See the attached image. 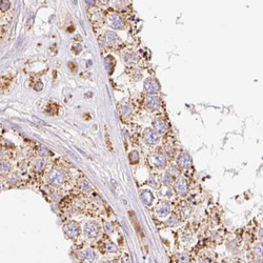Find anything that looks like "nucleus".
<instances>
[{
  "instance_id": "f257e3e1",
  "label": "nucleus",
  "mask_w": 263,
  "mask_h": 263,
  "mask_svg": "<svg viewBox=\"0 0 263 263\" xmlns=\"http://www.w3.org/2000/svg\"><path fill=\"white\" fill-rule=\"evenodd\" d=\"M79 225H78L75 221H71L70 223H68L64 226V233L65 235L71 239H75L79 235Z\"/></svg>"
},
{
  "instance_id": "f03ea898",
  "label": "nucleus",
  "mask_w": 263,
  "mask_h": 263,
  "mask_svg": "<svg viewBox=\"0 0 263 263\" xmlns=\"http://www.w3.org/2000/svg\"><path fill=\"white\" fill-rule=\"evenodd\" d=\"M98 233H99V227L96 222L94 221H89L88 223L84 225V234L85 236H88L89 238H95Z\"/></svg>"
},
{
  "instance_id": "7ed1b4c3",
  "label": "nucleus",
  "mask_w": 263,
  "mask_h": 263,
  "mask_svg": "<svg viewBox=\"0 0 263 263\" xmlns=\"http://www.w3.org/2000/svg\"><path fill=\"white\" fill-rule=\"evenodd\" d=\"M48 180L53 185H60L64 180V175L61 170L59 169H54L48 176Z\"/></svg>"
},
{
  "instance_id": "20e7f679",
  "label": "nucleus",
  "mask_w": 263,
  "mask_h": 263,
  "mask_svg": "<svg viewBox=\"0 0 263 263\" xmlns=\"http://www.w3.org/2000/svg\"><path fill=\"white\" fill-rule=\"evenodd\" d=\"M143 136H144V140L149 144H154L158 141V136L156 135V133L154 131H152L149 129L144 132Z\"/></svg>"
},
{
  "instance_id": "39448f33",
  "label": "nucleus",
  "mask_w": 263,
  "mask_h": 263,
  "mask_svg": "<svg viewBox=\"0 0 263 263\" xmlns=\"http://www.w3.org/2000/svg\"><path fill=\"white\" fill-rule=\"evenodd\" d=\"M96 254H95V251L93 250H91V248H86L82 251V258L84 261H86L88 263H92L93 261L96 260Z\"/></svg>"
},
{
  "instance_id": "423d86ee",
  "label": "nucleus",
  "mask_w": 263,
  "mask_h": 263,
  "mask_svg": "<svg viewBox=\"0 0 263 263\" xmlns=\"http://www.w3.org/2000/svg\"><path fill=\"white\" fill-rule=\"evenodd\" d=\"M151 163H153L157 167H163L165 165V158H164L163 155L156 154L151 158Z\"/></svg>"
},
{
  "instance_id": "0eeeda50",
  "label": "nucleus",
  "mask_w": 263,
  "mask_h": 263,
  "mask_svg": "<svg viewBox=\"0 0 263 263\" xmlns=\"http://www.w3.org/2000/svg\"><path fill=\"white\" fill-rule=\"evenodd\" d=\"M158 89H159L158 84L155 80L149 79L145 82V89L149 92V93H155V92L158 91Z\"/></svg>"
},
{
  "instance_id": "6e6552de",
  "label": "nucleus",
  "mask_w": 263,
  "mask_h": 263,
  "mask_svg": "<svg viewBox=\"0 0 263 263\" xmlns=\"http://www.w3.org/2000/svg\"><path fill=\"white\" fill-rule=\"evenodd\" d=\"M155 129H156V131H157L158 133H160V134H163V133L166 132L167 125H166V123L164 122L163 120H157L155 122Z\"/></svg>"
},
{
  "instance_id": "1a4fd4ad",
  "label": "nucleus",
  "mask_w": 263,
  "mask_h": 263,
  "mask_svg": "<svg viewBox=\"0 0 263 263\" xmlns=\"http://www.w3.org/2000/svg\"><path fill=\"white\" fill-rule=\"evenodd\" d=\"M175 189H176V190H177V193H179V194L185 193L186 190H187L186 182L184 181L183 179H181V180H179V181L177 182V183H176Z\"/></svg>"
},
{
  "instance_id": "9d476101",
  "label": "nucleus",
  "mask_w": 263,
  "mask_h": 263,
  "mask_svg": "<svg viewBox=\"0 0 263 263\" xmlns=\"http://www.w3.org/2000/svg\"><path fill=\"white\" fill-rule=\"evenodd\" d=\"M109 22H111V25L114 28H118L121 27V19L117 15H112L109 17Z\"/></svg>"
},
{
  "instance_id": "9b49d317",
  "label": "nucleus",
  "mask_w": 263,
  "mask_h": 263,
  "mask_svg": "<svg viewBox=\"0 0 263 263\" xmlns=\"http://www.w3.org/2000/svg\"><path fill=\"white\" fill-rule=\"evenodd\" d=\"M141 200H142L146 205H149L151 202L153 201V195L149 192L145 190V192H143L141 194Z\"/></svg>"
},
{
  "instance_id": "f8f14e48",
  "label": "nucleus",
  "mask_w": 263,
  "mask_h": 263,
  "mask_svg": "<svg viewBox=\"0 0 263 263\" xmlns=\"http://www.w3.org/2000/svg\"><path fill=\"white\" fill-rule=\"evenodd\" d=\"M10 170H11V164L8 161H1L0 162V174L1 175L8 174Z\"/></svg>"
},
{
  "instance_id": "ddd939ff",
  "label": "nucleus",
  "mask_w": 263,
  "mask_h": 263,
  "mask_svg": "<svg viewBox=\"0 0 263 263\" xmlns=\"http://www.w3.org/2000/svg\"><path fill=\"white\" fill-rule=\"evenodd\" d=\"M178 161L182 166H187L190 164V158L186 154H182L180 157H179Z\"/></svg>"
},
{
  "instance_id": "4468645a",
  "label": "nucleus",
  "mask_w": 263,
  "mask_h": 263,
  "mask_svg": "<svg viewBox=\"0 0 263 263\" xmlns=\"http://www.w3.org/2000/svg\"><path fill=\"white\" fill-rule=\"evenodd\" d=\"M169 205H167L166 203H162L157 209L158 214H159V215H161V216L166 215V214L169 213Z\"/></svg>"
},
{
  "instance_id": "2eb2a0df",
  "label": "nucleus",
  "mask_w": 263,
  "mask_h": 263,
  "mask_svg": "<svg viewBox=\"0 0 263 263\" xmlns=\"http://www.w3.org/2000/svg\"><path fill=\"white\" fill-rule=\"evenodd\" d=\"M44 166H45L44 160H37L36 163H35V165H34V167H35V169L38 170V172H40V170H42L43 169H44Z\"/></svg>"
},
{
  "instance_id": "dca6fc26",
  "label": "nucleus",
  "mask_w": 263,
  "mask_h": 263,
  "mask_svg": "<svg viewBox=\"0 0 263 263\" xmlns=\"http://www.w3.org/2000/svg\"><path fill=\"white\" fill-rule=\"evenodd\" d=\"M106 39H108V42L109 43H114L115 41H116V35H115L114 33H112V32H108L106 33Z\"/></svg>"
},
{
  "instance_id": "f3484780",
  "label": "nucleus",
  "mask_w": 263,
  "mask_h": 263,
  "mask_svg": "<svg viewBox=\"0 0 263 263\" xmlns=\"http://www.w3.org/2000/svg\"><path fill=\"white\" fill-rule=\"evenodd\" d=\"M155 101H158V99L156 97H152V98H149V100L147 101V104H149V108H152V109H156V108H158V105H159V103H155Z\"/></svg>"
},
{
  "instance_id": "a211bd4d",
  "label": "nucleus",
  "mask_w": 263,
  "mask_h": 263,
  "mask_svg": "<svg viewBox=\"0 0 263 263\" xmlns=\"http://www.w3.org/2000/svg\"><path fill=\"white\" fill-rule=\"evenodd\" d=\"M8 8H10V2L8 1H1L0 2V10L1 11L5 12V11L8 10Z\"/></svg>"
},
{
  "instance_id": "6ab92c4d",
  "label": "nucleus",
  "mask_w": 263,
  "mask_h": 263,
  "mask_svg": "<svg viewBox=\"0 0 263 263\" xmlns=\"http://www.w3.org/2000/svg\"><path fill=\"white\" fill-rule=\"evenodd\" d=\"M189 255H186V254H181V255H179V261L181 263H187L189 262Z\"/></svg>"
},
{
  "instance_id": "aec40b11",
  "label": "nucleus",
  "mask_w": 263,
  "mask_h": 263,
  "mask_svg": "<svg viewBox=\"0 0 263 263\" xmlns=\"http://www.w3.org/2000/svg\"><path fill=\"white\" fill-rule=\"evenodd\" d=\"M105 248H106V250L109 251V253H114V251L117 250V247L115 246V245L113 244V243H108V244H106Z\"/></svg>"
},
{
  "instance_id": "412c9836",
  "label": "nucleus",
  "mask_w": 263,
  "mask_h": 263,
  "mask_svg": "<svg viewBox=\"0 0 263 263\" xmlns=\"http://www.w3.org/2000/svg\"><path fill=\"white\" fill-rule=\"evenodd\" d=\"M75 51H76V53H79V52L81 51V45L77 44V48L75 47Z\"/></svg>"
},
{
  "instance_id": "4be33fe9",
  "label": "nucleus",
  "mask_w": 263,
  "mask_h": 263,
  "mask_svg": "<svg viewBox=\"0 0 263 263\" xmlns=\"http://www.w3.org/2000/svg\"><path fill=\"white\" fill-rule=\"evenodd\" d=\"M37 91H40V89H42V84H40V83H38V84L36 85V88H35Z\"/></svg>"
},
{
  "instance_id": "5701e85b",
  "label": "nucleus",
  "mask_w": 263,
  "mask_h": 263,
  "mask_svg": "<svg viewBox=\"0 0 263 263\" xmlns=\"http://www.w3.org/2000/svg\"><path fill=\"white\" fill-rule=\"evenodd\" d=\"M123 263H129V259H125V258H124V259H123Z\"/></svg>"
},
{
  "instance_id": "b1692460",
  "label": "nucleus",
  "mask_w": 263,
  "mask_h": 263,
  "mask_svg": "<svg viewBox=\"0 0 263 263\" xmlns=\"http://www.w3.org/2000/svg\"><path fill=\"white\" fill-rule=\"evenodd\" d=\"M104 263H115V262H113V261H106V262H104Z\"/></svg>"
},
{
  "instance_id": "393cba45",
  "label": "nucleus",
  "mask_w": 263,
  "mask_h": 263,
  "mask_svg": "<svg viewBox=\"0 0 263 263\" xmlns=\"http://www.w3.org/2000/svg\"><path fill=\"white\" fill-rule=\"evenodd\" d=\"M199 263H207V262H204V261H201V262H199Z\"/></svg>"
},
{
  "instance_id": "a878e982",
  "label": "nucleus",
  "mask_w": 263,
  "mask_h": 263,
  "mask_svg": "<svg viewBox=\"0 0 263 263\" xmlns=\"http://www.w3.org/2000/svg\"><path fill=\"white\" fill-rule=\"evenodd\" d=\"M0 189H1V184H0Z\"/></svg>"
}]
</instances>
